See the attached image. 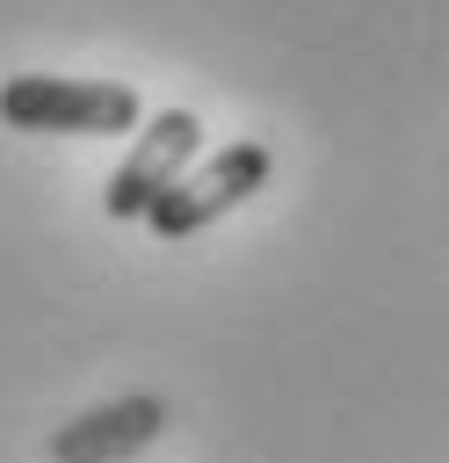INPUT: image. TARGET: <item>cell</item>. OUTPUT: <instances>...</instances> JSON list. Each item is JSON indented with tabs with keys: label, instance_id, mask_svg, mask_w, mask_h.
<instances>
[{
	"label": "cell",
	"instance_id": "3957f363",
	"mask_svg": "<svg viewBox=\"0 0 449 463\" xmlns=\"http://www.w3.org/2000/svg\"><path fill=\"white\" fill-rule=\"evenodd\" d=\"M196 145H203V123H196L188 109H159V116L138 130V145L123 152V166L109 174L101 210H109V217H145V210L181 181V166L196 159Z\"/></svg>",
	"mask_w": 449,
	"mask_h": 463
},
{
	"label": "cell",
	"instance_id": "6da1fadb",
	"mask_svg": "<svg viewBox=\"0 0 449 463\" xmlns=\"http://www.w3.org/2000/svg\"><path fill=\"white\" fill-rule=\"evenodd\" d=\"M138 94L123 80H65V72H22L0 87L7 130H65V137H109L138 130Z\"/></svg>",
	"mask_w": 449,
	"mask_h": 463
},
{
	"label": "cell",
	"instance_id": "7a4b0ae2",
	"mask_svg": "<svg viewBox=\"0 0 449 463\" xmlns=\"http://www.w3.org/2000/svg\"><path fill=\"white\" fill-rule=\"evenodd\" d=\"M268 174H275V152L253 145V137H239V145L210 152L196 174H181V181L145 210V224H152L159 239H188V232H203V224H217L224 210H239Z\"/></svg>",
	"mask_w": 449,
	"mask_h": 463
},
{
	"label": "cell",
	"instance_id": "277c9868",
	"mask_svg": "<svg viewBox=\"0 0 449 463\" xmlns=\"http://www.w3.org/2000/svg\"><path fill=\"white\" fill-rule=\"evenodd\" d=\"M159 427H167V405L152 391H130V398H109V405H87L80 420H65L51 434V463H123Z\"/></svg>",
	"mask_w": 449,
	"mask_h": 463
}]
</instances>
